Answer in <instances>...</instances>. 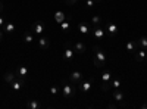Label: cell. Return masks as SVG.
I'll return each instance as SVG.
<instances>
[{
  "label": "cell",
  "mask_w": 147,
  "mask_h": 109,
  "mask_svg": "<svg viewBox=\"0 0 147 109\" xmlns=\"http://www.w3.org/2000/svg\"><path fill=\"white\" fill-rule=\"evenodd\" d=\"M93 64L96 68H103L107 62V56L105 55V52L102 50V47L99 46H93Z\"/></svg>",
  "instance_id": "obj_1"
},
{
  "label": "cell",
  "mask_w": 147,
  "mask_h": 109,
  "mask_svg": "<svg viewBox=\"0 0 147 109\" xmlns=\"http://www.w3.org/2000/svg\"><path fill=\"white\" fill-rule=\"evenodd\" d=\"M75 91H77V87L71 86V84H65V86L62 87V96H63L65 99H71V97H74Z\"/></svg>",
  "instance_id": "obj_2"
},
{
  "label": "cell",
  "mask_w": 147,
  "mask_h": 109,
  "mask_svg": "<svg viewBox=\"0 0 147 109\" xmlns=\"http://www.w3.org/2000/svg\"><path fill=\"white\" fill-rule=\"evenodd\" d=\"M106 32L110 35V37H116L118 32H119V27L116 25L115 22H107V25H106Z\"/></svg>",
  "instance_id": "obj_3"
},
{
  "label": "cell",
  "mask_w": 147,
  "mask_h": 109,
  "mask_svg": "<svg viewBox=\"0 0 147 109\" xmlns=\"http://www.w3.org/2000/svg\"><path fill=\"white\" fill-rule=\"evenodd\" d=\"M44 24L41 22V21H35L32 25H31V31L34 32V34H37V35H41L43 32H44Z\"/></svg>",
  "instance_id": "obj_4"
},
{
  "label": "cell",
  "mask_w": 147,
  "mask_h": 109,
  "mask_svg": "<svg viewBox=\"0 0 147 109\" xmlns=\"http://www.w3.org/2000/svg\"><path fill=\"white\" fill-rule=\"evenodd\" d=\"M10 87L13 89L15 91H18V90L24 89V87H25V78H19V77H16L13 81L10 83Z\"/></svg>",
  "instance_id": "obj_5"
},
{
  "label": "cell",
  "mask_w": 147,
  "mask_h": 109,
  "mask_svg": "<svg viewBox=\"0 0 147 109\" xmlns=\"http://www.w3.org/2000/svg\"><path fill=\"white\" fill-rule=\"evenodd\" d=\"M91 87H93V81L91 80H82L80 84H78V89L82 91V93H88L90 90H91Z\"/></svg>",
  "instance_id": "obj_6"
},
{
  "label": "cell",
  "mask_w": 147,
  "mask_h": 109,
  "mask_svg": "<svg viewBox=\"0 0 147 109\" xmlns=\"http://www.w3.org/2000/svg\"><path fill=\"white\" fill-rule=\"evenodd\" d=\"M93 35L97 39V40H102V39H105V35H106V32H105V30L100 27V25H94L93 27Z\"/></svg>",
  "instance_id": "obj_7"
},
{
  "label": "cell",
  "mask_w": 147,
  "mask_h": 109,
  "mask_svg": "<svg viewBox=\"0 0 147 109\" xmlns=\"http://www.w3.org/2000/svg\"><path fill=\"white\" fill-rule=\"evenodd\" d=\"M69 80H71V83H74V84H80V83L82 81V72H81V71H74V72H71Z\"/></svg>",
  "instance_id": "obj_8"
},
{
  "label": "cell",
  "mask_w": 147,
  "mask_h": 109,
  "mask_svg": "<svg viewBox=\"0 0 147 109\" xmlns=\"http://www.w3.org/2000/svg\"><path fill=\"white\" fill-rule=\"evenodd\" d=\"M85 49H87V46H85L84 41H77L75 44H74V52L78 53V55H82L85 52Z\"/></svg>",
  "instance_id": "obj_9"
},
{
  "label": "cell",
  "mask_w": 147,
  "mask_h": 109,
  "mask_svg": "<svg viewBox=\"0 0 147 109\" xmlns=\"http://www.w3.org/2000/svg\"><path fill=\"white\" fill-rule=\"evenodd\" d=\"M38 46H40L41 50H47L49 47H50V39H47V37H40V39H38Z\"/></svg>",
  "instance_id": "obj_10"
},
{
  "label": "cell",
  "mask_w": 147,
  "mask_h": 109,
  "mask_svg": "<svg viewBox=\"0 0 147 109\" xmlns=\"http://www.w3.org/2000/svg\"><path fill=\"white\" fill-rule=\"evenodd\" d=\"M134 55H136V60L140 64V62H144V60H146V58H147V50L140 49V50H137Z\"/></svg>",
  "instance_id": "obj_11"
},
{
  "label": "cell",
  "mask_w": 147,
  "mask_h": 109,
  "mask_svg": "<svg viewBox=\"0 0 147 109\" xmlns=\"http://www.w3.org/2000/svg\"><path fill=\"white\" fill-rule=\"evenodd\" d=\"M78 30H80V32L82 34V35H87V34H90L91 32V30L93 28H90V25L87 22H81L80 25H78Z\"/></svg>",
  "instance_id": "obj_12"
},
{
  "label": "cell",
  "mask_w": 147,
  "mask_h": 109,
  "mask_svg": "<svg viewBox=\"0 0 147 109\" xmlns=\"http://www.w3.org/2000/svg\"><path fill=\"white\" fill-rule=\"evenodd\" d=\"M137 41H134V40H129L127 44H125V49H127V52L128 53H136L137 52Z\"/></svg>",
  "instance_id": "obj_13"
},
{
  "label": "cell",
  "mask_w": 147,
  "mask_h": 109,
  "mask_svg": "<svg viewBox=\"0 0 147 109\" xmlns=\"http://www.w3.org/2000/svg\"><path fill=\"white\" fill-rule=\"evenodd\" d=\"M3 31H5L7 35H12V34L15 32V24H13V22H5Z\"/></svg>",
  "instance_id": "obj_14"
},
{
  "label": "cell",
  "mask_w": 147,
  "mask_h": 109,
  "mask_svg": "<svg viewBox=\"0 0 147 109\" xmlns=\"http://www.w3.org/2000/svg\"><path fill=\"white\" fill-rule=\"evenodd\" d=\"M74 55H75V52H74V49H71V47L68 46L65 52H63V59L66 60V62H71V60L74 59Z\"/></svg>",
  "instance_id": "obj_15"
},
{
  "label": "cell",
  "mask_w": 147,
  "mask_h": 109,
  "mask_svg": "<svg viewBox=\"0 0 147 109\" xmlns=\"http://www.w3.org/2000/svg\"><path fill=\"white\" fill-rule=\"evenodd\" d=\"M16 75H18L19 78H25V77L28 75V68H27L25 65H19L18 69H16Z\"/></svg>",
  "instance_id": "obj_16"
},
{
  "label": "cell",
  "mask_w": 147,
  "mask_h": 109,
  "mask_svg": "<svg viewBox=\"0 0 147 109\" xmlns=\"http://www.w3.org/2000/svg\"><path fill=\"white\" fill-rule=\"evenodd\" d=\"M71 21H72V15H68L66 19H65L63 22H60V24H59L60 28H62L63 31H68V30L71 28Z\"/></svg>",
  "instance_id": "obj_17"
},
{
  "label": "cell",
  "mask_w": 147,
  "mask_h": 109,
  "mask_svg": "<svg viewBox=\"0 0 147 109\" xmlns=\"http://www.w3.org/2000/svg\"><path fill=\"white\" fill-rule=\"evenodd\" d=\"M16 77H18V75H16V72H10V71H9V72H6V74L3 75V80H5L7 84H10Z\"/></svg>",
  "instance_id": "obj_18"
},
{
  "label": "cell",
  "mask_w": 147,
  "mask_h": 109,
  "mask_svg": "<svg viewBox=\"0 0 147 109\" xmlns=\"http://www.w3.org/2000/svg\"><path fill=\"white\" fill-rule=\"evenodd\" d=\"M27 108H28V109H38V108H41V105H40V102H38V100H35V99H30V100L27 102Z\"/></svg>",
  "instance_id": "obj_19"
},
{
  "label": "cell",
  "mask_w": 147,
  "mask_h": 109,
  "mask_svg": "<svg viewBox=\"0 0 147 109\" xmlns=\"http://www.w3.org/2000/svg\"><path fill=\"white\" fill-rule=\"evenodd\" d=\"M65 19H66V15L63 14L62 10H57L56 14H55V21H56L57 24H60V22H63Z\"/></svg>",
  "instance_id": "obj_20"
},
{
  "label": "cell",
  "mask_w": 147,
  "mask_h": 109,
  "mask_svg": "<svg viewBox=\"0 0 147 109\" xmlns=\"http://www.w3.org/2000/svg\"><path fill=\"white\" fill-rule=\"evenodd\" d=\"M113 99H115L116 102H122V100H124V93H122L119 89H116V90L113 91Z\"/></svg>",
  "instance_id": "obj_21"
},
{
  "label": "cell",
  "mask_w": 147,
  "mask_h": 109,
  "mask_svg": "<svg viewBox=\"0 0 147 109\" xmlns=\"http://www.w3.org/2000/svg\"><path fill=\"white\" fill-rule=\"evenodd\" d=\"M24 41L25 43H32L34 41V37H32V31H27V32H24Z\"/></svg>",
  "instance_id": "obj_22"
},
{
  "label": "cell",
  "mask_w": 147,
  "mask_h": 109,
  "mask_svg": "<svg viewBox=\"0 0 147 109\" xmlns=\"http://www.w3.org/2000/svg\"><path fill=\"white\" fill-rule=\"evenodd\" d=\"M137 44L141 47V49L147 50V37H140V39L137 40Z\"/></svg>",
  "instance_id": "obj_23"
},
{
  "label": "cell",
  "mask_w": 147,
  "mask_h": 109,
  "mask_svg": "<svg viewBox=\"0 0 147 109\" xmlns=\"http://www.w3.org/2000/svg\"><path fill=\"white\" fill-rule=\"evenodd\" d=\"M110 86H112V89H121V80L119 78H112L110 80Z\"/></svg>",
  "instance_id": "obj_24"
},
{
  "label": "cell",
  "mask_w": 147,
  "mask_h": 109,
  "mask_svg": "<svg viewBox=\"0 0 147 109\" xmlns=\"http://www.w3.org/2000/svg\"><path fill=\"white\" fill-rule=\"evenodd\" d=\"M110 89H112V86H110V81H102V90H103V91H109Z\"/></svg>",
  "instance_id": "obj_25"
},
{
  "label": "cell",
  "mask_w": 147,
  "mask_h": 109,
  "mask_svg": "<svg viewBox=\"0 0 147 109\" xmlns=\"http://www.w3.org/2000/svg\"><path fill=\"white\" fill-rule=\"evenodd\" d=\"M112 80V74L110 72H103L102 74V81H110Z\"/></svg>",
  "instance_id": "obj_26"
},
{
  "label": "cell",
  "mask_w": 147,
  "mask_h": 109,
  "mask_svg": "<svg viewBox=\"0 0 147 109\" xmlns=\"http://www.w3.org/2000/svg\"><path fill=\"white\" fill-rule=\"evenodd\" d=\"M91 22L94 24V25H100V22H102V18H100L99 15H94V16L91 18Z\"/></svg>",
  "instance_id": "obj_27"
},
{
  "label": "cell",
  "mask_w": 147,
  "mask_h": 109,
  "mask_svg": "<svg viewBox=\"0 0 147 109\" xmlns=\"http://www.w3.org/2000/svg\"><path fill=\"white\" fill-rule=\"evenodd\" d=\"M50 94L52 96H57L59 94V87L57 86H52L50 87Z\"/></svg>",
  "instance_id": "obj_28"
},
{
  "label": "cell",
  "mask_w": 147,
  "mask_h": 109,
  "mask_svg": "<svg viewBox=\"0 0 147 109\" xmlns=\"http://www.w3.org/2000/svg\"><path fill=\"white\" fill-rule=\"evenodd\" d=\"M85 5H87L88 7H93L94 5H97V2L96 0H85Z\"/></svg>",
  "instance_id": "obj_29"
},
{
  "label": "cell",
  "mask_w": 147,
  "mask_h": 109,
  "mask_svg": "<svg viewBox=\"0 0 147 109\" xmlns=\"http://www.w3.org/2000/svg\"><path fill=\"white\" fill-rule=\"evenodd\" d=\"M78 3V0H66V5L72 6V5H77Z\"/></svg>",
  "instance_id": "obj_30"
},
{
  "label": "cell",
  "mask_w": 147,
  "mask_h": 109,
  "mask_svg": "<svg viewBox=\"0 0 147 109\" xmlns=\"http://www.w3.org/2000/svg\"><path fill=\"white\" fill-rule=\"evenodd\" d=\"M3 25H5V18L2 16V14H0V28H3Z\"/></svg>",
  "instance_id": "obj_31"
},
{
  "label": "cell",
  "mask_w": 147,
  "mask_h": 109,
  "mask_svg": "<svg viewBox=\"0 0 147 109\" xmlns=\"http://www.w3.org/2000/svg\"><path fill=\"white\" fill-rule=\"evenodd\" d=\"M140 108H143V109H147V102H144V103H141V106Z\"/></svg>",
  "instance_id": "obj_32"
},
{
  "label": "cell",
  "mask_w": 147,
  "mask_h": 109,
  "mask_svg": "<svg viewBox=\"0 0 147 109\" xmlns=\"http://www.w3.org/2000/svg\"><path fill=\"white\" fill-rule=\"evenodd\" d=\"M2 40H3V31L0 30V41H2Z\"/></svg>",
  "instance_id": "obj_33"
},
{
  "label": "cell",
  "mask_w": 147,
  "mask_h": 109,
  "mask_svg": "<svg viewBox=\"0 0 147 109\" xmlns=\"http://www.w3.org/2000/svg\"><path fill=\"white\" fill-rule=\"evenodd\" d=\"M3 12V5H2V2H0V14Z\"/></svg>",
  "instance_id": "obj_34"
},
{
  "label": "cell",
  "mask_w": 147,
  "mask_h": 109,
  "mask_svg": "<svg viewBox=\"0 0 147 109\" xmlns=\"http://www.w3.org/2000/svg\"><path fill=\"white\" fill-rule=\"evenodd\" d=\"M96 2H97V3H100V2H102V0H96Z\"/></svg>",
  "instance_id": "obj_35"
},
{
  "label": "cell",
  "mask_w": 147,
  "mask_h": 109,
  "mask_svg": "<svg viewBox=\"0 0 147 109\" xmlns=\"http://www.w3.org/2000/svg\"><path fill=\"white\" fill-rule=\"evenodd\" d=\"M146 60H147V58H146Z\"/></svg>",
  "instance_id": "obj_36"
}]
</instances>
